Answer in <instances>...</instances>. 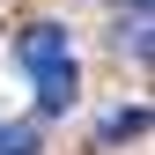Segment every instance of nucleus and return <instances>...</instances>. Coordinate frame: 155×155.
Wrapping results in <instances>:
<instances>
[{
	"label": "nucleus",
	"instance_id": "1",
	"mask_svg": "<svg viewBox=\"0 0 155 155\" xmlns=\"http://www.w3.org/2000/svg\"><path fill=\"white\" fill-rule=\"evenodd\" d=\"M74 52H67V30L59 22H30L22 30V67L30 74H52V67H67Z\"/></svg>",
	"mask_w": 155,
	"mask_h": 155
},
{
	"label": "nucleus",
	"instance_id": "2",
	"mask_svg": "<svg viewBox=\"0 0 155 155\" xmlns=\"http://www.w3.org/2000/svg\"><path fill=\"white\" fill-rule=\"evenodd\" d=\"M140 133H148V104H118L104 126H96V148H104V155H118L126 140H140Z\"/></svg>",
	"mask_w": 155,
	"mask_h": 155
},
{
	"label": "nucleus",
	"instance_id": "3",
	"mask_svg": "<svg viewBox=\"0 0 155 155\" xmlns=\"http://www.w3.org/2000/svg\"><path fill=\"white\" fill-rule=\"evenodd\" d=\"M74 96H81L74 59H67V67H52V74H37V104H45V111H74Z\"/></svg>",
	"mask_w": 155,
	"mask_h": 155
},
{
	"label": "nucleus",
	"instance_id": "4",
	"mask_svg": "<svg viewBox=\"0 0 155 155\" xmlns=\"http://www.w3.org/2000/svg\"><path fill=\"white\" fill-rule=\"evenodd\" d=\"M118 45L133 52V59H148V0H133V8H126V22H118Z\"/></svg>",
	"mask_w": 155,
	"mask_h": 155
},
{
	"label": "nucleus",
	"instance_id": "5",
	"mask_svg": "<svg viewBox=\"0 0 155 155\" xmlns=\"http://www.w3.org/2000/svg\"><path fill=\"white\" fill-rule=\"evenodd\" d=\"M0 155H37V126H30V118L0 126Z\"/></svg>",
	"mask_w": 155,
	"mask_h": 155
}]
</instances>
